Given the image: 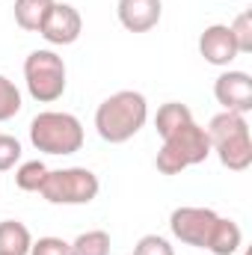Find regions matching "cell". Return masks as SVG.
<instances>
[{"label": "cell", "instance_id": "cell-11", "mask_svg": "<svg viewBox=\"0 0 252 255\" xmlns=\"http://www.w3.org/2000/svg\"><path fill=\"white\" fill-rule=\"evenodd\" d=\"M163 0H119L116 18L127 33H148L160 24Z\"/></svg>", "mask_w": 252, "mask_h": 255}, {"label": "cell", "instance_id": "cell-12", "mask_svg": "<svg viewBox=\"0 0 252 255\" xmlns=\"http://www.w3.org/2000/svg\"><path fill=\"white\" fill-rule=\"evenodd\" d=\"M241 247H244V232H241V226H238L235 220H229V217H220L205 250L211 255H235V253H241Z\"/></svg>", "mask_w": 252, "mask_h": 255}, {"label": "cell", "instance_id": "cell-16", "mask_svg": "<svg viewBox=\"0 0 252 255\" xmlns=\"http://www.w3.org/2000/svg\"><path fill=\"white\" fill-rule=\"evenodd\" d=\"M110 235L104 229H89L71 241V255H110Z\"/></svg>", "mask_w": 252, "mask_h": 255}, {"label": "cell", "instance_id": "cell-13", "mask_svg": "<svg viewBox=\"0 0 252 255\" xmlns=\"http://www.w3.org/2000/svg\"><path fill=\"white\" fill-rule=\"evenodd\" d=\"M54 3H57V0H15V6H12L15 24H18L24 33H39Z\"/></svg>", "mask_w": 252, "mask_h": 255}, {"label": "cell", "instance_id": "cell-3", "mask_svg": "<svg viewBox=\"0 0 252 255\" xmlns=\"http://www.w3.org/2000/svg\"><path fill=\"white\" fill-rule=\"evenodd\" d=\"M211 157V139H208V130L202 125H196V119L190 125L178 128L175 133H169L154 157V166L157 172L163 175H178L190 166H199Z\"/></svg>", "mask_w": 252, "mask_h": 255}, {"label": "cell", "instance_id": "cell-8", "mask_svg": "<svg viewBox=\"0 0 252 255\" xmlns=\"http://www.w3.org/2000/svg\"><path fill=\"white\" fill-rule=\"evenodd\" d=\"M214 98H217V104H223V110L247 116L252 110V77L247 71L226 68L214 80Z\"/></svg>", "mask_w": 252, "mask_h": 255}, {"label": "cell", "instance_id": "cell-5", "mask_svg": "<svg viewBox=\"0 0 252 255\" xmlns=\"http://www.w3.org/2000/svg\"><path fill=\"white\" fill-rule=\"evenodd\" d=\"M24 83H27V92L33 101H39V104L60 101L65 92V83H68L65 60L51 48L30 51L24 60Z\"/></svg>", "mask_w": 252, "mask_h": 255}, {"label": "cell", "instance_id": "cell-2", "mask_svg": "<svg viewBox=\"0 0 252 255\" xmlns=\"http://www.w3.org/2000/svg\"><path fill=\"white\" fill-rule=\"evenodd\" d=\"M208 139H211V151L220 157V163L232 172H244L252 166V133L250 122L241 113H217L208 122Z\"/></svg>", "mask_w": 252, "mask_h": 255}, {"label": "cell", "instance_id": "cell-7", "mask_svg": "<svg viewBox=\"0 0 252 255\" xmlns=\"http://www.w3.org/2000/svg\"><path fill=\"white\" fill-rule=\"evenodd\" d=\"M217 220H220V214L214 208L184 205V208H175L169 214V229H172V238L181 241L184 247L205 250L208 241H211V232H214Z\"/></svg>", "mask_w": 252, "mask_h": 255}, {"label": "cell", "instance_id": "cell-21", "mask_svg": "<svg viewBox=\"0 0 252 255\" xmlns=\"http://www.w3.org/2000/svg\"><path fill=\"white\" fill-rule=\"evenodd\" d=\"M133 255H175L172 244L160 235H142L133 247Z\"/></svg>", "mask_w": 252, "mask_h": 255}, {"label": "cell", "instance_id": "cell-19", "mask_svg": "<svg viewBox=\"0 0 252 255\" xmlns=\"http://www.w3.org/2000/svg\"><path fill=\"white\" fill-rule=\"evenodd\" d=\"M229 30H232L235 45H238V54H252V9H244L229 24Z\"/></svg>", "mask_w": 252, "mask_h": 255}, {"label": "cell", "instance_id": "cell-15", "mask_svg": "<svg viewBox=\"0 0 252 255\" xmlns=\"http://www.w3.org/2000/svg\"><path fill=\"white\" fill-rule=\"evenodd\" d=\"M193 122V113H190L187 104L181 101H166L157 107V116H154V130L160 133V139H166L169 133H175L178 128H184Z\"/></svg>", "mask_w": 252, "mask_h": 255}, {"label": "cell", "instance_id": "cell-23", "mask_svg": "<svg viewBox=\"0 0 252 255\" xmlns=\"http://www.w3.org/2000/svg\"><path fill=\"white\" fill-rule=\"evenodd\" d=\"M244 255H252V253H244Z\"/></svg>", "mask_w": 252, "mask_h": 255}, {"label": "cell", "instance_id": "cell-4", "mask_svg": "<svg viewBox=\"0 0 252 255\" xmlns=\"http://www.w3.org/2000/svg\"><path fill=\"white\" fill-rule=\"evenodd\" d=\"M83 125L77 116L45 110L30 122V142L42 154H74L83 148Z\"/></svg>", "mask_w": 252, "mask_h": 255}, {"label": "cell", "instance_id": "cell-20", "mask_svg": "<svg viewBox=\"0 0 252 255\" xmlns=\"http://www.w3.org/2000/svg\"><path fill=\"white\" fill-rule=\"evenodd\" d=\"M21 160V142L12 133H0V172L15 169V163Z\"/></svg>", "mask_w": 252, "mask_h": 255}, {"label": "cell", "instance_id": "cell-17", "mask_svg": "<svg viewBox=\"0 0 252 255\" xmlns=\"http://www.w3.org/2000/svg\"><path fill=\"white\" fill-rule=\"evenodd\" d=\"M45 175H48L45 160H24L15 169V184H18V190H24V193H39Z\"/></svg>", "mask_w": 252, "mask_h": 255}, {"label": "cell", "instance_id": "cell-22", "mask_svg": "<svg viewBox=\"0 0 252 255\" xmlns=\"http://www.w3.org/2000/svg\"><path fill=\"white\" fill-rule=\"evenodd\" d=\"M30 255H71V244H68V241H63V238L48 235V238L33 241Z\"/></svg>", "mask_w": 252, "mask_h": 255}, {"label": "cell", "instance_id": "cell-10", "mask_svg": "<svg viewBox=\"0 0 252 255\" xmlns=\"http://www.w3.org/2000/svg\"><path fill=\"white\" fill-rule=\"evenodd\" d=\"M199 54H202L205 63L217 65V68H229V65L235 63L241 54H238V45L232 39L229 24H211V27H205L202 36H199Z\"/></svg>", "mask_w": 252, "mask_h": 255}, {"label": "cell", "instance_id": "cell-18", "mask_svg": "<svg viewBox=\"0 0 252 255\" xmlns=\"http://www.w3.org/2000/svg\"><path fill=\"white\" fill-rule=\"evenodd\" d=\"M21 107H24V101H21V89H18L6 74H0V122L15 119V116L21 113Z\"/></svg>", "mask_w": 252, "mask_h": 255}, {"label": "cell", "instance_id": "cell-6", "mask_svg": "<svg viewBox=\"0 0 252 255\" xmlns=\"http://www.w3.org/2000/svg\"><path fill=\"white\" fill-rule=\"evenodd\" d=\"M101 190V181L86 166H68V169H48L39 196L51 205H89Z\"/></svg>", "mask_w": 252, "mask_h": 255}, {"label": "cell", "instance_id": "cell-1", "mask_svg": "<svg viewBox=\"0 0 252 255\" xmlns=\"http://www.w3.org/2000/svg\"><path fill=\"white\" fill-rule=\"evenodd\" d=\"M148 122V101L142 92L119 89L110 98H104L95 110V130L104 142L122 145L133 139Z\"/></svg>", "mask_w": 252, "mask_h": 255}, {"label": "cell", "instance_id": "cell-14", "mask_svg": "<svg viewBox=\"0 0 252 255\" xmlns=\"http://www.w3.org/2000/svg\"><path fill=\"white\" fill-rule=\"evenodd\" d=\"M33 235L24 223L18 220H3L0 223V255H30Z\"/></svg>", "mask_w": 252, "mask_h": 255}, {"label": "cell", "instance_id": "cell-9", "mask_svg": "<svg viewBox=\"0 0 252 255\" xmlns=\"http://www.w3.org/2000/svg\"><path fill=\"white\" fill-rule=\"evenodd\" d=\"M80 33H83V18L71 3H54L45 24H42V30H39V36L48 45H63V48L74 45L80 39Z\"/></svg>", "mask_w": 252, "mask_h": 255}]
</instances>
